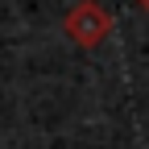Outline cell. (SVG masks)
Wrapping results in <instances>:
<instances>
[{"label": "cell", "instance_id": "cell-1", "mask_svg": "<svg viewBox=\"0 0 149 149\" xmlns=\"http://www.w3.org/2000/svg\"><path fill=\"white\" fill-rule=\"evenodd\" d=\"M62 29H66L70 42H79L83 50H95V46H104L112 37V17H108L104 4H95V0H79V4L66 13Z\"/></svg>", "mask_w": 149, "mask_h": 149}, {"label": "cell", "instance_id": "cell-2", "mask_svg": "<svg viewBox=\"0 0 149 149\" xmlns=\"http://www.w3.org/2000/svg\"><path fill=\"white\" fill-rule=\"evenodd\" d=\"M137 4H141V8H145V13H149V0H137Z\"/></svg>", "mask_w": 149, "mask_h": 149}]
</instances>
